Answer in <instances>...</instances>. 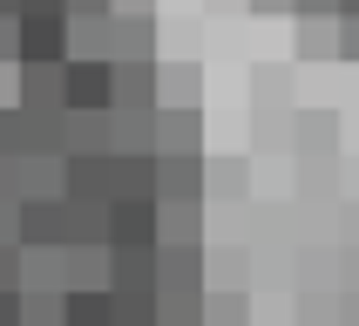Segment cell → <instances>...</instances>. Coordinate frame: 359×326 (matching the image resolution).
Returning a JSON list of instances; mask_svg holds the SVG:
<instances>
[{
  "label": "cell",
  "mask_w": 359,
  "mask_h": 326,
  "mask_svg": "<svg viewBox=\"0 0 359 326\" xmlns=\"http://www.w3.org/2000/svg\"><path fill=\"white\" fill-rule=\"evenodd\" d=\"M14 244L20 252H55V244H68V197H20L14 204Z\"/></svg>",
  "instance_id": "1"
},
{
  "label": "cell",
  "mask_w": 359,
  "mask_h": 326,
  "mask_svg": "<svg viewBox=\"0 0 359 326\" xmlns=\"http://www.w3.org/2000/svg\"><path fill=\"white\" fill-rule=\"evenodd\" d=\"M14 61H68V14H14Z\"/></svg>",
  "instance_id": "2"
},
{
  "label": "cell",
  "mask_w": 359,
  "mask_h": 326,
  "mask_svg": "<svg viewBox=\"0 0 359 326\" xmlns=\"http://www.w3.org/2000/svg\"><path fill=\"white\" fill-rule=\"evenodd\" d=\"M156 244V197H109V252Z\"/></svg>",
  "instance_id": "3"
},
{
  "label": "cell",
  "mask_w": 359,
  "mask_h": 326,
  "mask_svg": "<svg viewBox=\"0 0 359 326\" xmlns=\"http://www.w3.org/2000/svg\"><path fill=\"white\" fill-rule=\"evenodd\" d=\"M109 68L116 61L68 55L61 61V109H109Z\"/></svg>",
  "instance_id": "4"
},
{
  "label": "cell",
  "mask_w": 359,
  "mask_h": 326,
  "mask_svg": "<svg viewBox=\"0 0 359 326\" xmlns=\"http://www.w3.org/2000/svg\"><path fill=\"white\" fill-rule=\"evenodd\" d=\"M203 197V157L197 150H163L156 157V204H197Z\"/></svg>",
  "instance_id": "5"
},
{
  "label": "cell",
  "mask_w": 359,
  "mask_h": 326,
  "mask_svg": "<svg viewBox=\"0 0 359 326\" xmlns=\"http://www.w3.org/2000/svg\"><path fill=\"white\" fill-rule=\"evenodd\" d=\"M14 68H20L14 109H34V116H61V61H14Z\"/></svg>",
  "instance_id": "6"
},
{
  "label": "cell",
  "mask_w": 359,
  "mask_h": 326,
  "mask_svg": "<svg viewBox=\"0 0 359 326\" xmlns=\"http://www.w3.org/2000/svg\"><path fill=\"white\" fill-rule=\"evenodd\" d=\"M156 292H203V244H156Z\"/></svg>",
  "instance_id": "7"
},
{
  "label": "cell",
  "mask_w": 359,
  "mask_h": 326,
  "mask_svg": "<svg viewBox=\"0 0 359 326\" xmlns=\"http://www.w3.org/2000/svg\"><path fill=\"white\" fill-rule=\"evenodd\" d=\"M109 109H156V61H116L109 68Z\"/></svg>",
  "instance_id": "8"
},
{
  "label": "cell",
  "mask_w": 359,
  "mask_h": 326,
  "mask_svg": "<svg viewBox=\"0 0 359 326\" xmlns=\"http://www.w3.org/2000/svg\"><path fill=\"white\" fill-rule=\"evenodd\" d=\"M61 197L68 204H109V157H61Z\"/></svg>",
  "instance_id": "9"
},
{
  "label": "cell",
  "mask_w": 359,
  "mask_h": 326,
  "mask_svg": "<svg viewBox=\"0 0 359 326\" xmlns=\"http://www.w3.org/2000/svg\"><path fill=\"white\" fill-rule=\"evenodd\" d=\"M61 326H116L109 285H68L61 292Z\"/></svg>",
  "instance_id": "10"
},
{
  "label": "cell",
  "mask_w": 359,
  "mask_h": 326,
  "mask_svg": "<svg viewBox=\"0 0 359 326\" xmlns=\"http://www.w3.org/2000/svg\"><path fill=\"white\" fill-rule=\"evenodd\" d=\"M109 41H116L109 61H156V20L149 14H116L109 20Z\"/></svg>",
  "instance_id": "11"
},
{
  "label": "cell",
  "mask_w": 359,
  "mask_h": 326,
  "mask_svg": "<svg viewBox=\"0 0 359 326\" xmlns=\"http://www.w3.org/2000/svg\"><path fill=\"white\" fill-rule=\"evenodd\" d=\"M109 292H156V244L149 252H109Z\"/></svg>",
  "instance_id": "12"
},
{
  "label": "cell",
  "mask_w": 359,
  "mask_h": 326,
  "mask_svg": "<svg viewBox=\"0 0 359 326\" xmlns=\"http://www.w3.org/2000/svg\"><path fill=\"white\" fill-rule=\"evenodd\" d=\"M109 197H156V157H109Z\"/></svg>",
  "instance_id": "13"
},
{
  "label": "cell",
  "mask_w": 359,
  "mask_h": 326,
  "mask_svg": "<svg viewBox=\"0 0 359 326\" xmlns=\"http://www.w3.org/2000/svg\"><path fill=\"white\" fill-rule=\"evenodd\" d=\"M203 197L197 204H156V244H197V231H203Z\"/></svg>",
  "instance_id": "14"
},
{
  "label": "cell",
  "mask_w": 359,
  "mask_h": 326,
  "mask_svg": "<svg viewBox=\"0 0 359 326\" xmlns=\"http://www.w3.org/2000/svg\"><path fill=\"white\" fill-rule=\"evenodd\" d=\"M163 150H197V109H156V157Z\"/></svg>",
  "instance_id": "15"
},
{
  "label": "cell",
  "mask_w": 359,
  "mask_h": 326,
  "mask_svg": "<svg viewBox=\"0 0 359 326\" xmlns=\"http://www.w3.org/2000/svg\"><path fill=\"white\" fill-rule=\"evenodd\" d=\"M156 326H203V292H156Z\"/></svg>",
  "instance_id": "16"
},
{
  "label": "cell",
  "mask_w": 359,
  "mask_h": 326,
  "mask_svg": "<svg viewBox=\"0 0 359 326\" xmlns=\"http://www.w3.org/2000/svg\"><path fill=\"white\" fill-rule=\"evenodd\" d=\"M20 326H61V292L20 285Z\"/></svg>",
  "instance_id": "17"
},
{
  "label": "cell",
  "mask_w": 359,
  "mask_h": 326,
  "mask_svg": "<svg viewBox=\"0 0 359 326\" xmlns=\"http://www.w3.org/2000/svg\"><path fill=\"white\" fill-rule=\"evenodd\" d=\"M116 299V326H156V292H109Z\"/></svg>",
  "instance_id": "18"
},
{
  "label": "cell",
  "mask_w": 359,
  "mask_h": 326,
  "mask_svg": "<svg viewBox=\"0 0 359 326\" xmlns=\"http://www.w3.org/2000/svg\"><path fill=\"white\" fill-rule=\"evenodd\" d=\"M203 326H244V299H238V292H217V299H203Z\"/></svg>",
  "instance_id": "19"
},
{
  "label": "cell",
  "mask_w": 359,
  "mask_h": 326,
  "mask_svg": "<svg viewBox=\"0 0 359 326\" xmlns=\"http://www.w3.org/2000/svg\"><path fill=\"white\" fill-rule=\"evenodd\" d=\"M299 55H332V20H299Z\"/></svg>",
  "instance_id": "20"
},
{
  "label": "cell",
  "mask_w": 359,
  "mask_h": 326,
  "mask_svg": "<svg viewBox=\"0 0 359 326\" xmlns=\"http://www.w3.org/2000/svg\"><path fill=\"white\" fill-rule=\"evenodd\" d=\"M332 55L359 61V14H339V20H332Z\"/></svg>",
  "instance_id": "21"
},
{
  "label": "cell",
  "mask_w": 359,
  "mask_h": 326,
  "mask_svg": "<svg viewBox=\"0 0 359 326\" xmlns=\"http://www.w3.org/2000/svg\"><path fill=\"white\" fill-rule=\"evenodd\" d=\"M0 157H20V109L0 102Z\"/></svg>",
  "instance_id": "22"
},
{
  "label": "cell",
  "mask_w": 359,
  "mask_h": 326,
  "mask_svg": "<svg viewBox=\"0 0 359 326\" xmlns=\"http://www.w3.org/2000/svg\"><path fill=\"white\" fill-rule=\"evenodd\" d=\"M0 292H20V244H0Z\"/></svg>",
  "instance_id": "23"
},
{
  "label": "cell",
  "mask_w": 359,
  "mask_h": 326,
  "mask_svg": "<svg viewBox=\"0 0 359 326\" xmlns=\"http://www.w3.org/2000/svg\"><path fill=\"white\" fill-rule=\"evenodd\" d=\"M299 20H339V0H292Z\"/></svg>",
  "instance_id": "24"
},
{
  "label": "cell",
  "mask_w": 359,
  "mask_h": 326,
  "mask_svg": "<svg viewBox=\"0 0 359 326\" xmlns=\"http://www.w3.org/2000/svg\"><path fill=\"white\" fill-rule=\"evenodd\" d=\"M116 0H68V20H109Z\"/></svg>",
  "instance_id": "25"
},
{
  "label": "cell",
  "mask_w": 359,
  "mask_h": 326,
  "mask_svg": "<svg viewBox=\"0 0 359 326\" xmlns=\"http://www.w3.org/2000/svg\"><path fill=\"white\" fill-rule=\"evenodd\" d=\"M0 326H20V292H0Z\"/></svg>",
  "instance_id": "26"
},
{
  "label": "cell",
  "mask_w": 359,
  "mask_h": 326,
  "mask_svg": "<svg viewBox=\"0 0 359 326\" xmlns=\"http://www.w3.org/2000/svg\"><path fill=\"white\" fill-rule=\"evenodd\" d=\"M20 14H68V0H20Z\"/></svg>",
  "instance_id": "27"
},
{
  "label": "cell",
  "mask_w": 359,
  "mask_h": 326,
  "mask_svg": "<svg viewBox=\"0 0 359 326\" xmlns=\"http://www.w3.org/2000/svg\"><path fill=\"white\" fill-rule=\"evenodd\" d=\"M0 61H14V20H0Z\"/></svg>",
  "instance_id": "28"
},
{
  "label": "cell",
  "mask_w": 359,
  "mask_h": 326,
  "mask_svg": "<svg viewBox=\"0 0 359 326\" xmlns=\"http://www.w3.org/2000/svg\"><path fill=\"white\" fill-rule=\"evenodd\" d=\"M156 0H116V14H149Z\"/></svg>",
  "instance_id": "29"
},
{
  "label": "cell",
  "mask_w": 359,
  "mask_h": 326,
  "mask_svg": "<svg viewBox=\"0 0 359 326\" xmlns=\"http://www.w3.org/2000/svg\"><path fill=\"white\" fill-rule=\"evenodd\" d=\"M292 0H251V14H285Z\"/></svg>",
  "instance_id": "30"
},
{
  "label": "cell",
  "mask_w": 359,
  "mask_h": 326,
  "mask_svg": "<svg viewBox=\"0 0 359 326\" xmlns=\"http://www.w3.org/2000/svg\"><path fill=\"white\" fill-rule=\"evenodd\" d=\"M20 14V0H0V20H14Z\"/></svg>",
  "instance_id": "31"
},
{
  "label": "cell",
  "mask_w": 359,
  "mask_h": 326,
  "mask_svg": "<svg viewBox=\"0 0 359 326\" xmlns=\"http://www.w3.org/2000/svg\"><path fill=\"white\" fill-rule=\"evenodd\" d=\"M346 326H359V299H346Z\"/></svg>",
  "instance_id": "32"
},
{
  "label": "cell",
  "mask_w": 359,
  "mask_h": 326,
  "mask_svg": "<svg viewBox=\"0 0 359 326\" xmlns=\"http://www.w3.org/2000/svg\"><path fill=\"white\" fill-rule=\"evenodd\" d=\"M339 14H359V0H339Z\"/></svg>",
  "instance_id": "33"
}]
</instances>
